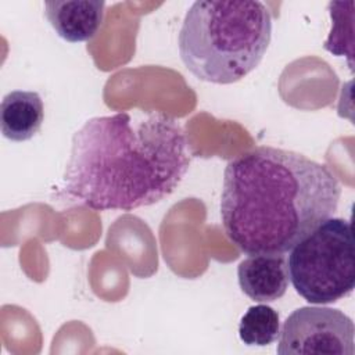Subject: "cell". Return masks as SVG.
Masks as SVG:
<instances>
[{"instance_id":"cell-1","label":"cell","mask_w":355,"mask_h":355,"mask_svg":"<svg viewBox=\"0 0 355 355\" xmlns=\"http://www.w3.org/2000/svg\"><path fill=\"white\" fill-rule=\"evenodd\" d=\"M190 161L183 126L165 112L94 116L72 136L60 193L94 211H132L173 193Z\"/></svg>"},{"instance_id":"cell-2","label":"cell","mask_w":355,"mask_h":355,"mask_svg":"<svg viewBox=\"0 0 355 355\" xmlns=\"http://www.w3.org/2000/svg\"><path fill=\"white\" fill-rule=\"evenodd\" d=\"M333 172L300 153L262 146L227 162L220 218L227 239L248 255H284L338 207Z\"/></svg>"},{"instance_id":"cell-3","label":"cell","mask_w":355,"mask_h":355,"mask_svg":"<svg viewBox=\"0 0 355 355\" xmlns=\"http://www.w3.org/2000/svg\"><path fill=\"white\" fill-rule=\"evenodd\" d=\"M272 39V15L257 0H200L187 10L179 55L196 78L234 83L262 61Z\"/></svg>"},{"instance_id":"cell-4","label":"cell","mask_w":355,"mask_h":355,"mask_svg":"<svg viewBox=\"0 0 355 355\" xmlns=\"http://www.w3.org/2000/svg\"><path fill=\"white\" fill-rule=\"evenodd\" d=\"M288 279L309 304L336 302L355 287V252L351 223L329 218L290 250Z\"/></svg>"},{"instance_id":"cell-5","label":"cell","mask_w":355,"mask_h":355,"mask_svg":"<svg viewBox=\"0 0 355 355\" xmlns=\"http://www.w3.org/2000/svg\"><path fill=\"white\" fill-rule=\"evenodd\" d=\"M354 322L343 311L327 306H301L284 320L276 352L279 355H354Z\"/></svg>"},{"instance_id":"cell-6","label":"cell","mask_w":355,"mask_h":355,"mask_svg":"<svg viewBox=\"0 0 355 355\" xmlns=\"http://www.w3.org/2000/svg\"><path fill=\"white\" fill-rule=\"evenodd\" d=\"M103 0L44 1V17L55 33L71 43L90 40L103 25Z\"/></svg>"},{"instance_id":"cell-7","label":"cell","mask_w":355,"mask_h":355,"mask_svg":"<svg viewBox=\"0 0 355 355\" xmlns=\"http://www.w3.org/2000/svg\"><path fill=\"white\" fill-rule=\"evenodd\" d=\"M241 291L257 302H273L288 287L287 262L283 255H250L237 266Z\"/></svg>"},{"instance_id":"cell-8","label":"cell","mask_w":355,"mask_h":355,"mask_svg":"<svg viewBox=\"0 0 355 355\" xmlns=\"http://www.w3.org/2000/svg\"><path fill=\"white\" fill-rule=\"evenodd\" d=\"M44 119L43 100L33 90H12L0 104V128L6 139L26 141L39 133Z\"/></svg>"},{"instance_id":"cell-9","label":"cell","mask_w":355,"mask_h":355,"mask_svg":"<svg viewBox=\"0 0 355 355\" xmlns=\"http://www.w3.org/2000/svg\"><path fill=\"white\" fill-rule=\"evenodd\" d=\"M280 334L279 313L266 304L250 306L239 324L240 340L250 347H266Z\"/></svg>"}]
</instances>
